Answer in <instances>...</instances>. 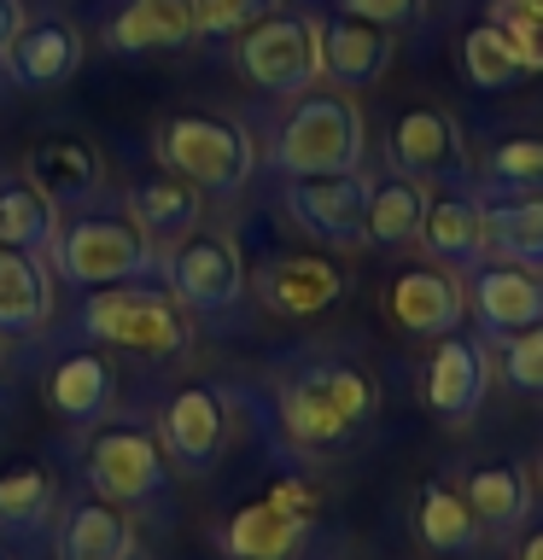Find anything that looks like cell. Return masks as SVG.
Wrapping results in <instances>:
<instances>
[{"instance_id":"ffe728a7","label":"cell","mask_w":543,"mask_h":560,"mask_svg":"<svg viewBox=\"0 0 543 560\" xmlns=\"http://www.w3.org/2000/svg\"><path fill=\"white\" fill-rule=\"evenodd\" d=\"M53 549H59V560H129L140 549V532L123 502L82 497L65 508L59 532H53Z\"/></svg>"},{"instance_id":"8fae6325","label":"cell","mask_w":543,"mask_h":560,"mask_svg":"<svg viewBox=\"0 0 543 560\" xmlns=\"http://www.w3.org/2000/svg\"><path fill=\"white\" fill-rule=\"evenodd\" d=\"M362 210H368L362 170L292 175V187H287V217L322 245H357L362 240Z\"/></svg>"},{"instance_id":"60d3db41","label":"cell","mask_w":543,"mask_h":560,"mask_svg":"<svg viewBox=\"0 0 543 560\" xmlns=\"http://www.w3.org/2000/svg\"><path fill=\"white\" fill-rule=\"evenodd\" d=\"M0 560H7V555H0Z\"/></svg>"},{"instance_id":"6da1fadb","label":"cell","mask_w":543,"mask_h":560,"mask_svg":"<svg viewBox=\"0 0 543 560\" xmlns=\"http://www.w3.org/2000/svg\"><path fill=\"white\" fill-rule=\"evenodd\" d=\"M380 409V385L350 362H304L280 385V427L304 450H339Z\"/></svg>"},{"instance_id":"8d00e7d4","label":"cell","mask_w":543,"mask_h":560,"mask_svg":"<svg viewBox=\"0 0 543 560\" xmlns=\"http://www.w3.org/2000/svg\"><path fill=\"white\" fill-rule=\"evenodd\" d=\"M502 35H508V47H515V59H520L525 77L543 70V24H502Z\"/></svg>"},{"instance_id":"d4e9b609","label":"cell","mask_w":543,"mask_h":560,"mask_svg":"<svg viewBox=\"0 0 543 560\" xmlns=\"http://www.w3.org/2000/svg\"><path fill=\"white\" fill-rule=\"evenodd\" d=\"M53 315V287H47V257L0 245V339H30Z\"/></svg>"},{"instance_id":"cb8c5ba5","label":"cell","mask_w":543,"mask_h":560,"mask_svg":"<svg viewBox=\"0 0 543 560\" xmlns=\"http://www.w3.org/2000/svg\"><path fill=\"white\" fill-rule=\"evenodd\" d=\"M199 24H193V0H123L105 24V42L112 52H170V47H187Z\"/></svg>"},{"instance_id":"e575fe53","label":"cell","mask_w":543,"mask_h":560,"mask_svg":"<svg viewBox=\"0 0 543 560\" xmlns=\"http://www.w3.org/2000/svg\"><path fill=\"white\" fill-rule=\"evenodd\" d=\"M275 7L280 0H193V24H199V35H240Z\"/></svg>"},{"instance_id":"5bb4252c","label":"cell","mask_w":543,"mask_h":560,"mask_svg":"<svg viewBox=\"0 0 543 560\" xmlns=\"http://www.w3.org/2000/svg\"><path fill=\"white\" fill-rule=\"evenodd\" d=\"M77 65H82V30L70 24L65 12L24 18V30H18L12 47L0 52V70H7V82L35 88V94H47V88L70 82V77H77Z\"/></svg>"},{"instance_id":"4dcf8cb0","label":"cell","mask_w":543,"mask_h":560,"mask_svg":"<svg viewBox=\"0 0 543 560\" xmlns=\"http://www.w3.org/2000/svg\"><path fill=\"white\" fill-rule=\"evenodd\" d=\"M53 228H59V210H53L30 182H0V245H18V252H42L47 257Z\"/></svg>"},{"instance_id":"83f0119b","label":"cell","mask_w":543,"mask_h":560,"mask_svg":"<svg viewBox=\"0 0 543 560\" xmlns=\"http://www.w3.org/2000/svg\"><path fill=\"white\" fill-rule=\"evenodd\" d=\"M462 497H467L473 520H480L485 532H515V525L532 520V479H525V467H515V462L473 467L462 479Z\"/></svg>"},{"instance_id":"d590c367","label":"cell","mask_w":543,"mask_h":560,"mask_svg":"<svg viewBox=\"0 0 543 560\" xmlns=\"http://www.w3.org/2000/svg\"><path fill=\"white\" fill-rule=\"evenodd\" d=\"M339 12L368 18V24H380V30H403L427 12V0H339Z\"/></svg>"},{"instance_id":"30bf717a","label":"cell","mask_w":543,"mask_h":560,"mask_svg":"<svg viewBox=\"0 0 543 560\" xmlns=\"http://www.w3.org/2000/svg\"><path fill=\"white\" fill-rule=\"evenodd\" d=\"M158 444H164L175 472L205 479L228 450V397H222V385H205V380L182 385V392L164 402V415H158Z\"/></svg>"},{"instance_id":"5b68a950","label":"cell","mask_w":543,"mask_h":560,"mask_svg":"<svg viewBox=\"0 0 543 560\" xmlns=\"http://www.w3.org/2000/svg\"><path fill=\"white\" fill-rule=\"evenodd\" d=\"M47 252H53V269L82 292L158 275V245L129 217H100V210H77L65 228H53Z\"/></svg>"},{"instance_id":"836d02e7","label":"cell","mask_w":543,"mask_h":560,"mask_svg":"<svg viewBox=\"0 0 543 560\" xmlns=\"http://www.w3.org/2000/svg\"><path fill=\"white\" fill-rule=\"evenodd\" d=\"M497 374L508 380V392H520V397H543V322L520 327V332H508V339H502V362H497Z\"/></svg>"},{"instance_id":"f546056e","label":"cell","mask_w":543,"mask_h":560,"mask_svg":"<svg viewBox=\"0 0 543 560\" xmlns=\"http://www.w3.org/2000/svg\"><path fill=\"white\" fill-rule=\"evenodd\" d=\"M455 70H462L480 94H502V88H515L525 77L515 47H508V35H502V24H473L462 42H455Z\"/></svg>"},{"instance_id":"ac0fdd59","label":"cell","mask_w":543,"mask_h":560,"mask_svg":"<svg viewBox=\"0 0 543 560\" xmlns=\"http://www.w3.org/2000/svg\"><path fill=\"white\" fill-rule=\"evenodd\" d=\"M310 537V520L280 508L275 497L240 502L234 514L217 525V555L222 560H298Z\"/></svg>"},{"instance_id":"1f68e13d","label":"cell","mask_w":543,"mask_h":560,"mask_svg":"<svg viewBox=\"0 0 543 560\" xmlns=\"http://www.w3.org/2000/svg\"><path fill=\"white\" fill-rule=\"evenodd\" d=\"M53 520V479L42 467H12L0 472V532L7 537H35Z\"/></svg>"},{"instance_id":"f1b7e54d","label":"cell","mask_w":543,"mask_h":560,"mask_svg":"<svg viewBox=\"0 0 543 560\" xmlns=\"http://www.w3.org/2000/svg\"><path fill=\"white\" fill-rule=\"evenodd\" d=\"M427 199H432V192L420 187V182H409V175L368 187L362 240H374V245H403V240H415V234H420V217H427Z\"/></svg>"},{"instance_id":"603a6c76","label":"cell","mask_w":543,"mask_h":560,"mask_svg":"<svg viewBox=\"0 0 543 560\" xmlns=\"http://www.w3.org/2000/svg\"><path fill=\"white\" fill-rule=\"evenodd\" d=\"M485 217V252L497 262H520V269H543V192H497L480 199Z\"/></svg>"},{"instance_id":"277c9868","label":"cell","mask_w":543,"mask_h":560,"mask_svg":"<svg viewBox=\"0 0 543 560\" xmlns=\"http://www.w3.org/2000/svg\"><path fill=\"white\" fill-rule=\"evenodd\" d=\"M158 158L199 192H240L257 170V147L245 122L217 112H175L158 122Z\"/></svg>"},{"instance_id":"2e32d148","label":"cell","mask_w":543,"mask_h":560,"mask_svg":"<svg viewBox=\"0 0 543 560\" xmlns=\"http://www.w3.org/2000/svg\"><path fill=\"white\" fill-rule=\"evenodd\" d=\"M490 380H497V362H490L485 339H467V332H444L427 362V409L438 420H467L485 402Z\"/></svg>"},{"instance_id":"9c48e42d","label":"cell","mask_w":543,"mask_h":560,"mask_svg":"<svg viewBox=\"0 0 543 560\" xmlns=\"http://www.w3.org/2000/svg\"><path fill=\"white\" fill-rule=\"evenodd\" d=\"M385 152H392L397 175H409L420 187H467L473 175L462 122L444 105H403L392 117V135H385Z\"/></svg>"},{"instance_id":"e0dca14e","label":"cell","mask_w":543,"mask_h":560,"mask_svg":"<svg viewBox=\"0 0 543 560\" xmlns=\"http://www.w3.org/2000/svg\"><path fill=\"white\" fill-rule=\"evenodd\" d=\"M257 292L275 315L310 322V315H322L345 298V275H339V262H327L315 252H280L257 269Z\"/></svg>"},{"instance_id":"7402d4cb","label":"cell","mask_w":543,"mask_h":560,"mask_svg":"<svg viewBox=\"0 0 543 560\" xmlns=\"http://www.w3.org/2000/svg\"><path fill=\"white\" fill-rule=\"evenodd\" d=\"M420 252L444 269H480L490 257L485 252V217L473 192H444V199H427V217H420Z\"/></svg>"},{"instance_id":"d6a6232c","label":"cell","mask_w":543,"mask_h":560,"mask_svg":"<svg viewBox=\"0 0 543 560\" xmlns=\"http://www.w3.org/2000/svg\"><path fill=\"white\" fill-rule=\"evenodd\" d=\"M485 182L497 192H543V140L508 135L485 152Z\"/></svg>"},{"instance_id":"b9f144b4","label":"cell","mask_w":543,"mask_h":560,"mask_svg":"<svg viewBox=\"0 0 543 560\" xmlns=\"http://www.w3.org/2000/svg\"><path fill=\"white\" fill-rule=\"evenodd\" d=\"M129 560H135V555H129Z\"/></svg>"},{"instance_id":"f35d334b","label":"cell","mask_w":543,"mask_h":560,"mask_svg":"<svg viewBox=\"0 0 543 560\" xmlns=\"http://www.w3.org/2000/svg\"><path fill=\"white\" fill-rule=\"evenodd\" d=\"M24 18H30V12H24V0H0V52L12 47V35L24 30Z\"/></svg>"},{"instance_id":"52a82bcc","label":"cell","mask_w":543,"mask_h":560,"mask_svg":"<svg viewBox=\"0 0 543 560\" xmlns=\"http://www.w3.org/2000/svg\"><path fill=\"white\" fill-rule=\"evenodd\" d=\"M170 472H175L170 455L158 444V432H147V427H100L82 444V479L105 502L147 508L164 497Z\"/></svg>"},{"instance_id":"9a60e30c","label":"cell","mask_w":543,"mask_h":560,"mask_svg":"<svg viewBox=\"0 0 543 560\" xmlns=\"http://www.w3.org/2000/svg\"><path fill=\"white\" fill-rule=\"evenodd\" d=\"M467 310L490 339L543 322V269H520V262H497L485 257L480 269H467Z\"/></svg>"},{"instance_id":"44dd1931","label":"cell","mask_w":543,"mask_h":560,"mask_svg":"<svg viewBox=\"0 0 543 560\" xmlns=\"http://www.w3.org/2000/svg\"><path fill=\"white\" fill-rule=\"evenodd\" d=\"M47 409L65 420V427H94V420H105V409H112L117 397V368L100 357L94 345L88 350H70V357H59L47 368Z\"/></svg>"},{"instance_id":"8992f818","label":"cell","mask_w":543,"mask_h":560,"mask_svg":"<svg viewBox=\"0 0 543 560\" xmlns=\"http://www.w3.org/2000/svg\"><path fill=\"white\" fill-rule=\"evenodd\" d=\"M234 59H240V77L263 88L275 100H298L322 82V47H315V18L292 12V7H275L263 12L252 30L234 35Z\"/></svg>"},{"instance_id":"3957f363","label":"cell","mask_w":543,"mask_h":560,"mask_svg":"<svg viewBox=\"0 0 543 560\" xmlns=\"http://www.w3.org/2000/svg\"><path fill=\"white\" fill-rule=\"evenodd\" d=\"M368 135H362V112L345 88L315 82L310 94H298L280 117V140H275V170L287 175H339V170H362Z\"/></svg>"},{"instance_id":"74e56055","label":"cell","mask_w":543,"mask_h":560,"mask_svg":"<svg viewBox=\"0 0 543 560\" xmlns=\"http://www.w3.org/2000/svg\"><path fill=\"white\" fill-rule=\"evenodd\" d=\"M490 24H543V0H490Z\"/></svg>"},{"instance_id":"484cf974","label":"cell","mask_w":543,"mask_h":560,"mask_svg":"<svg viewBox=\"0 0 543 560\" xmlns=\"http://www.w3.org/2000/svg\"><path fill=\"white\" fill-rule=\"evenodd\" d=\"M123 210H129V222H135L152 245H170V240H187L193 228L205 222V192L187 187L182 175H158V182L129 187Z\"/></svg>"},{"instance_id":"4316f807","label":"cell","mask_w":543,"mask_h":560,"mask_svg":"<svg viewBox=\"0 0 543 560\" xmlns=\"http://www.w3.org/2000/svg\"><path fill=\"white\" fill-rule=\"evenodd\" d=\"M415 537H420V549H432V555H473L485 537V525L473 520V508L455 485L427 479L415 490Z\"/></svg>"},{"instance_id":"ab89813d","label":"cell","mask_w":543,"mask_h":560,"mask_svg":"<svg viewBox=\"0 0 543 560\" xmlns=\"http://www.w3.org/2000/svg\"><path fill=\"white\" fill-rule=\"evenodd\" d=\"M515 560H543V520H538L532 532L520 537V549H515Z\"/></svg>"},{"instance_id":"ba28073f","label":"cell","mask_w":543,"mask_h":560,"mask_svg":"<svg viewBox=\"0 0 543 560\" xmlns=\"http://www.w3.org/2000/svg\"><path fill=\"white\" fill-rule=\"evenodd\" d=\"M158 275L187 315H228L252 287L240 245L228 234H199V228L187 240H170V252L158 257Z\"/></svg>"},{"instance_id":"7a4b0ae2","label":"cell","mask_w":543,"mask_h":560,"mask_svg":"<svg viewBox=\"0 0 543 560\" xmlns=\"http://www.w3.org/2000/svg\"><path fill=\"white\" fill-rule=\"evenodd\" d=\"M82 332L94 345L129 350V357H182L193 345L187 310L158 280H117L82 298Z\"/></svg>"},{"instance_id":"4fadbf2b","label":"cell","mask_w":543,"mask_h":560,"mask_svg":"<svg viewBox=\"0 0 543 560\" xmlns=\"http://www.w3.org/2000/svg\"><path fill=\"white\" fill-rule=\"evenodd\" d=\"M385 310H392V322L403 332H415V339H444V332H455L467 322V287L455 280V269H444V262H415V269H403L392 280Z\"/></svg>"},{"instance_id":"7c38bea8","label":"cell","mask_w":543,"mask_h":560,"mask_svg":"<svg viewBox=\"0 0 543 560\" xmlns=\"http://www.w3.org/2000/svg\"><path fill=\"white\" fill-rule=\"evenodd\" d=\"M315 47H322V82L345 88V94L374 88L385 70H392V59H397L392 30L368 24V18H350V12L322 18V24H315Z\"/></svg>"},{"instance_id":"d6986e66","label":"cell","mask_w":543,"mask_h":560,"mask_svg":"<svg viewBox=\"0 0 543 560\" xmlns=\"http://www.w3.org/2000/svg\"><path fill=\"white\" fill-rule=\"evenodd\" d=\"M24 182L42 192L53 210H82L105 187V164L82 140H42L24 152Z\"/></svg>"}]
</instances>
